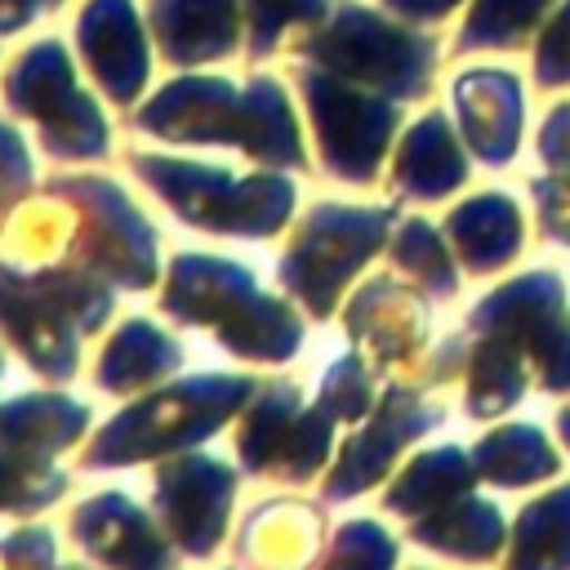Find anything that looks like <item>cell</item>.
<instances>
[{"label": "cell", "mask_w": 570, "mask_h": 570, "mask_svg": "<svg viewBox=\"0 0 570 570\" xmlns=\"http://www.w3.org/2000/svg\"><path fill=\"white\" fill-rule=\"evenodd\" d=\"M71 476L49 463L45 454H27V450H0V512L4 517H31L45 512L49 503H58L67 494Z\"/></svg>", "instance_id": "484cf974"}, {"label": "cell", "mask_w": 570, "mask_h": 570, "mask_svg": "<svg viewBox=\"0 0 570 570\" xmlns=\"http://www.w3.org/2000/svg\"><path fill=\"white\" fill-rule=\"evenodd\" d=\"M334 423H338V419H334L321 401H316L312 410H303V414L289 423V432H285V441H281V450H276L267 476H272V481H285V485H303V481H312V476L321 472L325 454H330Z\"/></svg>", "instance_id": "83f0119b"}, {"label": "cell", "mask_w": 570, "mask_h": 570, "mask_svg": "<svg viewBox=\"0 0 570 570\" xmlns=\"http://www.w3.org/2000/svg\"><path fill=\"white\" fill-rule=\"evenodd\" d=\"M561 436H566V441H570V410H566V414H561Z\"/></svg>", "instance_id": "8d00e7d4"}, {"label": "cell", "mask_w": 570, "mask_h": 570, "mask_svg": "<svg viewBox=\"0 0 570 570\" xmlns=\"http://www.w3.org/2000/svg\"><path fill=\"white\" fill-rule=\"evenodd\" d=\"M36 191V165H31V147L18 134V125L0 120V232L4 223L18 214V205Z\"/></svg>", "instance_id": "d6a6232c"}, {"label": "cell", "mask_w": 570, "mask_h": 570, "mask_svg": "<svg viewBox=\"0 0 570 570\" xmlns=\"http://www.w3.org/2000/svg\"><path fill=\"white\" fill-rule=\"evenodd\" d=\"M151 499L174 548L183 557H209L227 534L236 472L209 454H169L156 463Z\"/></svg>", "instance_id": "8fae6325"}, {"label": "cell", "mask_w": 570, "mask_h": 570, "mask_svg": "<svg viewBox=\"0 0 570 570\" xmlns=\"http://www.w3.org/2000/svg\"><path fill=\"white\" fill-rule=\"evenodd\" d=\"M129 174L187 227L209 236L267 240L294 214V183L281 169L232 174L227 165H200L165 151H129Z\"/></svg>", "instance_id": "5b68a950"}, {"label": "cell", "mask_w": 570, "mask_h": 570, "mask_svg": "<svg viewBox=\"0 0 570 570\" xmlns=\"http://www.w3.org/2000/svg\"><path fill=\"white\" fill-rule=\"evenodd\" d=\"M0 374H4V356H0Z\"/></svg>", "instance_id": "74e56055"}, {"label": "cell", "mask_w": 570, "mask_h": 570, "mask_svg": "<svg viewBox=\"0 0 570 570\" xmlns=\"http://www.w3.org/2000/svg\"><path fill=\"white\" fill-rule=\"evenodd\" d=\"M71 539L107 570H178V548L120 490L89 494L71 512Z\"/></svg>", "instance_id": "4fadbf2b"}, {"label": "cell", "mask_w": 570, "mask_h": 570, "mask_svg": "<svg viewBox=\"0 0 570 570\" xmlns=\"http://www.w3.org/2000/svg\"><path fill=\"white\" fill-rule=\"evenodd\" d=\"M160 307L178 325L214 330V338L240 361H289L303 343V321L294 307L267 294L236 258L178 254L165 272Z\"/></svg>", "instance_id": "3957f363"}, {"label": "cell", "mask_w": 570, "mask_h": 570, "mask_svg": "<svg viewBox=\"0 0 570 570\" xmlns=\"http://www.w3.org/2000/svg\"><path fill=\"white\" fill-rule=\"evenodd\" d=\"M330 18V0H245V53L254 62L272 58L289 31Z\"/></svg>", "instance_id": "f1b7e54d"}, {"label": "cell", "mask_w": 570, "mask_h": 570, "mask_svg": "<svg viewBox=\"0 0 570 570\" xmlns=\"http://www.w3.org/2000/svg\"><path fill=\"white\" fill-rule=\"evenodd\" d=\"M410 539L423 543V548L463 557V561H481V557H490V552L499 548L503 521H499V512H494L490 503L459 494L454 503H441V508H432L428 517H419V521L410 525Z\"/></svg>", "instance_id": "44dd1931"}, {"label": "cell", "mask_w": 570, "mask_h": 570, "mask_svg": "<svg viewBox=\"0 0 570 570\" xmlns=\"http://www.w3.org/2000/svg\"><path fill=\"white\" fill-rule=\"evenodd\" d=\"M387 9H396L401 18H436L441 9H450L454 0H383Z\"/></svg>", "instance_id": "d590c367"}, {"label": "cell", "mask_w": 570, "mask_h": 570, "mask_svg": "<svg viewBox=\"0 0 570 570\" xmlns=\"http://www.w3.org/2000/svg\"><path fill=\"white\" fill-rule=\"evenodd\" d=\"M423 330H428L423 303L387 276L361 285L356 298L347 303V338L365 343L379 365L405 361L423 343Z\"/></svg>", "instance_id": "e0dca14e"}, {"label": "cell", "mask_w": 570, "mask_h": 570, "mask_svg": "<svg viewBox=\"0 0 570 570\" xmlns=\"http://www.w3.org/2000/svg\"><path fill=\"white\" fill-rule=\"evenodd\" d=\"M58 4H62V0H0V40L27 31L36 18L53 13Z\"/></svg>", "instance_id": "e575fe53"}, {"label": "cell", "mask_w": 570, "mask_h": 570, "mask_svg": "<svg viewBox=\"0 0 570 570\" xmlns=\"http://www.w3.org/2000/svg\"><path fill=\"white\" fill-rule=\"evenodd\" d=\"M334 419L352 423L361 414L374 410V370L365 365L361 352H347L338 356L330 370H325V383H321V396H316Z\"/></svg>", "instance_id": "1f68e13d"}, {"label": "cell", "mask_w": 570, "mask_h": 570, "mask_svg": "<svg viewBox=\"0 0 570 570\" xmlns=\"http://www.w3.org/2000/svg\"><path fill=\"white\" fill-rule=\"evenodd\" d=\"M387 227H392V209H356V205L321 200L294 227L276 276L316 321H325L334 312L343 285L383 245Z\"/></svg>", "instance_id": "9c48e42d"}, {"label": "cell", "mask_w": 570, "mask_h": 570, "mask_svg": "<svg viewBox=\"0 0 570 570\" xmlns=\"http://www.w3.org/2000/svg\"><path fill=\"white\" fill-rule=\"evenodd\" d=\"M0 570H85V566H62L53 557V534L45 525H22L0 539Z\"/></svg>", "instance_id": "836d02e7"}, {"label": "cell", "mask_w": 570, "mask_h": 570, "mask_svg": "<svg viewBox=\"0 0 570 570\" xmlns=\"http://www.w3.org/2000/svg\"><path fill=\"white\" fill-rule=\"evenodd\" d=\"M436 423H441V410H436V405H423L414 392L392 387V392L379 401V410L370 414V423L356 428V432L347 436V445L338 450V463H334V472L325 476V499L338 503V499H347V494L370 490V485L392 468V459L401 454V445H410L414 436H423V432L436 428Z\"/></svg>", "instance_id": "5bb4252c"}, {"label": "cell", "mask_w": 570, "mask_h": 570, "mask_svg": "<svg viewBox=\"0 0 570 570\" xmlns=\"http://www.w3.org/2000/svg\"><path fill=\"white\" fill-rule=\"evenodd\" d=\"M325 521L307 499H267L240 521L236 557L249 570H307L321 557Z\"/></svg>", "instance_id": "2e32d148"}, {"label": "cell", "mask_w": 570, "mask_h": 570, "mask_svg": "<svg viewBox=\"0 0 570 570\" xmlns=\"http://www.w3.org/2000/svg\"><path fill=\"white\" fill-rule=\"evenodd\" d=\"M89 428V405L71 401L67 392H22L0 405V450L27 454H62Z\"/></svg>", "instance_id": "d6986e66"}, {"label": "cell", "mask_w": 570, "mask_h": 570, "mask_svg": "<svg viewBox=\"0 0 570 570\" xmlns=\"http://www.w3.org/2000/svg\"><path fill=\"white\" fill-rule=\"evenodd\" d=\"M111 285L67 267L36 263L31 272L0 263V330L9 347L49 383H67L80 370V338L98 334L111 316Z\"/></svg>", "instance_id": "277c9868"}, {"label": "cell", "mask_w": 570, "mask_h": 570, "mask_svg": "<svg viewBox=\"0 0 570 570\" xmlns=\"http://www.w3.org/2000/svg\"><path fill=\"white\" fill-rule=\"evenodd\" d=\"M76 53L111 107H134L151 76V27L134 0H85Z\"/></svg>", "instance_id": "7c38bea8"}, {"label": "cell", "mask_w": 570, "mask_h": 570, "mask_svg": "<svg viewBox=\"0 0 570 570\" xmlns=\"http://www.w3.org/2000/svg\"><path fill=\"white\" fill-rule=\"evenodd\" d=\"M294 80H298L325 174H334L338 183H370L396 129L392 98L365 85H352L316 62H298Z\"/></svg>", "instance_id": "30bf717a"}, {"label": "cell", "mask_w": 570, "mask_h": 570, "mask_svg": "<svg viewBox=\"0 0 570 570\" xmlns=\"http://www.w3.org/2000/svg\"><path fill=\"white\" fill-rule=\"evenodd\" d=\"M4 245L31 263H67L116 289H151L160 236L120 183L102 174H58L4 223Z\"/></svg>", "instance_id": "6da1fadb"}, {"label": "cell", "mask_w": 570, "mask_h": 570, "mask_svg": "<svg viewBox=\"0 0 570 570\" xmlns=\"http://www.w3.org/2000/svg\"><path fill=\"white\" fill-rule=\"evenodd\" d=\"M552 468H557V454L543 445V436L530 423L499 428L476 445V472L499 481V485H521V481H534Z\"/></svg>", "instance_id": "4316f807"}, {"label": "cell", "mask_w": 570, "mask_h": 570, "mask_svg": "<svg viewBox=\"0 0 570 570\" xmlns=\"http://www.w3.org/2000/svg\"><path fill=\"white\" fill-rule=\"evenodd\" d=\"M476 468L463 459V450L445 445V450H432V454H419L401 476L396 485L387 490L383 508L387 512H401V517H419V512H432L441 503H454L459 494H468Z\"/></svg>", "instance_id": "603a6c76"}, {"label": "cell", "mask_w": 570, "mask_h": 570, "mask_svg": "<svg viewBox=\"0 0 570 570\" xmlns=\"http://www.w3.org/2000/svg\"><path fill=\"white\" fill-rule=\"evenodd\" d=\"M254 392L258 379L249 374H196L142 392L107 428L94 432V441L80 454V468L102 472V468H129V463L183 454L187 445L214 436L232 414H240Z\"/></svg>", "instance_id": "8992f818"}, {"label": "cell", "mask_w": 570, "mask_h": 570, "mask_svg": "<svg viewBox=\"0 0 570 570\" xmlns=\"http://www.w3.org/2000/svg\"><path fill=\"white\" fill-rule=\"evenodd\" d=\"M147 27L169 67L196 71L245 45V0H147Z\"/></svg>", "instance_id": "9a60e30c"}, {"label": "cell", "mask_w": 570, "mask_h": 570, "mask_svg": "<svg viewBox=\"0 0 570 570\" xmlns=\"http://www.w3.org/2000/svg\"><path fill=\"white\" fill-rule=\"evenodd\" d=\"M392 263H396L401 272H410L423 289H432L436 298H450V294H454V267H450L445 245L436 240V232H432L428 223L410 218V223L396 232V240H392Z\"/></svg>", "instance_id": "f546056e"}, {"label": "cell", "mask_w": 570, "mask_h": 570, "mask_svg": "<svg viewBox=\"0 0 570 570\" xmlns=\"http://www.w3.org/2000/svg\"><path fill=\"white\" fill-rule=\"evenodd\" d=\"M517 218H512V205L499 200V196H481L463 209L450 214V236L459 245V258L472 267V272H490L499 267L512 245H517Z\"/></svg>", "instance_id": "cb8c5ba5"}, {"label": "cell", "mask_w": 570, "mask_h": 570, "mask_svg": "<svg viewBox=\"0 0 570 570\" xmlns=\"http://www.w3.org/2000/svg\"><path fill=\"white\" fill-rule=\"evenodd\" d=\"M298 62H316L383 98H419L432 80V40L410 36L365 4L343 0L294 45Z\"/></svg>", "instance_id": "ba28073f"}, {"label": "cell", "mask_w": 570, "mask_h": 570, "mask_svg": "<svg viewBox=\"0 0 570 570\" xmlns=\"http://www.w3.org/2000/svg\"><path fill=\"white\" fill-rule=\"evenodd\" d=\"M4 107L36 129V142L53 160H102L111 151V125L89 89L76 80L71 49L53 36L27 45L0 76Z\"/></svg>", "instance_id": "52a82bcc"}, {"label": "cell", "mask_w": 570, "mask_h": 570, "mask_svg": "<svg viewBox=\"0 0 570 570\" xmlns=\"http://www.w3.org/2000/svg\"><path fill=\"white\" fill-rule=\"evenodd\" d=\"M183 356H187L183 343L169 338L160 325H151L147 316H125V325L107 338L98 356L94 383L111 396H134V392L165 383L183 365Z\"/></svg>", "instance_id": "ac0fdd59"}, {"label": "cell", "mask_w": 570, "mask_h": 570, "mask_svg": "<svg viewBox=\"0 0 570 570\" xmlns=\"http://www.w3.org/2000/svg\"><path fill=\"white\" fill-rule=\"evenodd\" d=\"M396 187L405 196H419V200H432V196H445L459 178H463V160H459V147L445 129L441 116H428L410 129V138L401 142V156H396V169H392Z\"/></svg>", "instance_id": "7402d4cb"}, {"label": "cell", "mask_w": 570, "mask_h": 570, "mask_svg": "<svg viewBox=\"0 0 570 570\" xmlns=\"http://www.w3.org/2000/svg\"><path fill=\"white\" fill-rule=\"evenodd\" d=\"M392 566H396V543L387 539V530H379L374 521H347L334 530L316 570H392Z\"/></svg>", "instance_id": "4dcf8cb0"}, {"label": "cell", "mask_w": 570, "mask_h": 570, "mask_svg": "<svg viewBox=\"0 0 570 570\" xmlns=\"http://www.w3.org/2000/svg\"><path fill=\"white\" fill-rule=\"evenodd\" d=\"M134 129L178 147H236L263 169H307L289 94L267 71L245 85L209 71H183L134 111Z\"/></svg>", "instance_id": "7a4b0ae2"}, {"label": "cell", "mask_w": 570, "mask_h": 570, "mask_svg": "<svg viewBox=\"0 0 570 570\" xmlns=\"http://www.w3.org/2000/svg\"><path fill=\"white\" fill-rule=\"evenodd\" d=\"M512 570H570V490L525 508Z\"/></svg>", "instance_id": "d4e9b609"}, {"label": "cell", "mask_w": 570, "mask_h": 570, "mask_svg": "<svg viewBox=\"0 0 570 570\" xmlns=\"http://www.w3.org/2000/svg\"><path fill=\"white\" fill-rule=\"evenodd\" d=\"M303 414V387L289 383V379H272V383H258V392L249 396L245 414H240V432H236V454H240V468L249 476H267L289 423Z\"/></svg>", "instance_id": "ffe728a7"}]
</instances>
